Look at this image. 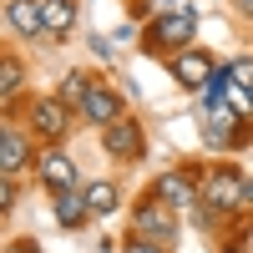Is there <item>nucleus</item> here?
Here are the masks:
<instances>
[{
    "instance_id": "nucleus-1",
    "label": "nucleus",
    "mask_w": 253,
    "mask_h": 253,
    "mask_svg": "<svg viewBox=\"0 0 253 253\" xmlns=\"http://www.w3.org/2000/svg\"><path fill=\"white\" fill-rule=\"evenodd\" d=\"M137 233L152 238V243H172L177 238V218H172V203H142L137 208Z\"/></svg>"
},
{
    "instance_id": "nucleus-2",
    "label": "nucleus",
    "mask_w": 253,
    "mask_h": 253,
    "mask_svg": "<svg viewBox=\"0 0 253 253\" xmlns=\"http://www.w3.org/2000/svg\"><path fill=\"white\" fill-rule=\"evenodd\" d=\"M238 193H243V182H238L233 172H213V177H208V187H203V203L213 208V213H228V208L248 203V198H238Z\"/></svg>"
},
{
    "instance_id": "nucleus-3",
    "label": "nucleus",
    "mask_w": 253,
    "mask_h": 253,
    "mask_svg": "<svg viewBox=\"0 0 253 253\" xmlns=\"http://www.w3.org/2000/svg\"><path fill=\"white\" fill-rule=\"evenodd\" d=\"M41 182H46L51 193H71L76 187V162L66 152H46L41 157Z\"/></svg>"
},
{
    "instance_id": "nucleus-4",
    "label": "nucleus",
    "mask_w": 253,
    "mask_h": 253,
    "mask_svg": "<svg viewBox=\"0 0 253 253\" xmlns=\"http://www.w3.org/2000/svg\"><path fill=\"white\" fill-rule=\"evenodd\" d=\"M101 142H107L112 157H142V132H137V122H126V117H117Z\"/></svg>"
},
{
    "instance_id": "nucleus-5",
    "label": "nucleus",
    "mask_w": 253,
    "mask_h": 253,
    "mask_svg": "<svg viewBox=\"0 0 253 253\" xmlns=\"http://www.w3.org/2000/svg\"><path fill=\"white\" fill-rule=\"evenodd\" d=\"M81 117L96 122V126H112V122L122 117V107H117V96H112L107 86H91V91H86V101H81Z\"/></svg>"
},
{
    "instance_id": "nucleus-6",
    "label": "nucleus",
    "mask_w": 253,
    "mask_h": 253,
    "mask_svg": "<svg viewBox=\"0 0 253 253\" xmlns=\"http://www.w3.org/2000/svg\"><path fill=\"white\" fill-rule=\"evenodd\" d=\"M5 15H10V26L20 36H41V31H46V10H41V0H10Z\"/></svg>"
},
{
    "instance_id": "nucleus-7",
    "label": "nucleus",
    "mask_w": 253,
    "mask_h": 253,
    "mask_svg": "<svg viewBox=\"0 0 253 253\" xmlns=\"http://www.w3.org/2000/svg\"><path fill=\"white\" fill-rule=\"evenodd\" d=\"M238 122V112L228 107V101H208V117H203V137L213 142V147H223L228 142V126Z\"/></svg>"
},
{
    "instance_id": "nucleus-8",
    "label": "nucleus",
    "mask_w": 253,
    "mask_h": 253,
    "mask_svg": "<svg viewBox=\"0 0 253 253\" xmlns=\"http://www.w3.org/2000/svg\"><path fill=\"white\" fill-rule=\"evenodd\" d=\"M36 132L41 137H66V101H36Z\"/></svg>"
},
{
    "instance_id": "nucleus-9",
    "label": "nucleus",
    "mask_w": 253,
    "mask_h": 253,
    "mask_svg": "<svg viewBox=\"0 0 253 253\" xmlns=\"http://www.w3.org/2000/svg\"><path fill=\"white\" fill-rule=\"evenodd\" d=\"M193 26H198V10H172L157 26V41H162V46H182V41L193 36Z\"/></svg>"
},
{
    "instance_id": "nucleus-10",
    "label": "nucleus",
    "mask_w": 253,
    "mask_h": 253,
    "mask_svg": "<svg viewBox=\"0 0 253 253\" xmlns=\"http://www.w3.org/2000/svg\"><path fill=\"white\" fill-rule=\"evenodd\" d=\"M172 71H177V81H182V86H203V81L213 76L208 56H177V61H172Z\"/></svg>"
},
{
    "instance_id": "nucleus-11",
    "label": "nucleus",
    "mask_w": 253,
    "mask_h": 253,
    "mask_svg": "<svg viewBox=\"0 0 253 253\" xmlns=\"http://www.w3.org/2000/svg\"><path fill=\"white\" fill-rule=\"evenodd\" d=\"M86 213H91V203H86V198H76V187H71V193H56V218L66 223V228H76Z\"/></svg>"
},
{
    "instance_id": "nucleus-12",
    "label": "nucleus",
    "mask_w": 253,
    "mask_h": 253,
    "mask_svg": "<svg viewBox=\"0 0 253 253\" xmlns=\"http://www.w3.org/2000/svg\"><path fill=\"white\" fill-rule=\"evenodd\" d=\"M41 10H46V31H51V36H61V31H71V20H76V10H71V0H41Z\"/></svg>"
},
{
    "instance_id": "nucleus-13",
    "label": "nucleus",
    "mask_w": 253,
    "mask_h": 253,
    "mask_svg": "<svg viewBox=\"0 0 253 253\" xmlns=\"http://www.w3.org/2000/svg\"><path fill=\"white\" fill-rule=\"evenodd\" d=\"M157 193L172 203V208H187L193 203V187H187V177L182 172H167V177H157Z\"/></svg>"
},
{
    "instance_id": "nucleus-14",
    "label": "nucleus",
    "mask_w": 253,
    "mask_h": 253,
    "mask_svg": "<svg viewBox=\"0 0 253 253\" xmlns=\"http://www.w3.org/2000/svg\"><path fill=\"white\" fill-rule=\"evenodd\" d=\"M20 162H26V137H20V132H5V142H0V167L15 172Z\"/></svg>"
},
{
    "instance_id": "nucleus-15",
    "label": "nucleus",
    "mask_w": 253,
    "mask_h": 253,
    "mask_svg": "<svg viewBox=\"0 0 253 253\" xmlns=\"http://www.w3.org/2000/svg\"><path fill=\"white\" fill-rule=\"evenodd\" d=\"M86 91H91V81L81 76V71H71L66 81H61V101H66V107H81V101H86Z\"/></svg>"
},
{
    "instance_id": "nucleus-16",
    "label": "nucleus",
    "mask_w": 253,
    "mask_h": 253,
    "mask_svg": "<svg viewBox=\"0 0 253 253\" xmlns=\"http://www.w3.org/2000/svg\"><path fill=\"white\" fill-rule=\"evenodd\" d=\"M86 203H91V213H112V208H117V187L112 182H91L86 187Z\"/></svg>"
},
{
    "instance_id": "nucleus-17",
    "label": "nucleus",
    "mask_w": 253,
    "mask_h": 253,
    "mask_svg": "<svg viewBox=\"0 0 253 253\" xmlns=\"http://www.w3.org/2000/svg\"><path fill=\"white\" fill-rule=\"evenodd\" d=\"M228 76H233L238 86H248V91H253V61H233V66H228Z\"/></svg>"
},
{
    "instance_id": "nucleus-18",
    "label": "nucleus",
    "mask_w": 253,
    "mask_h": 253,
    "mask_svg": "<svg viewBox=\"0 0 253 253\" xmlns=\"http://www.w3.org/2000/svg\"><path fill=\"white\" fill-rule=\"evenodd\" d=\"M15 86H20V66H15V61H5V76H0V91L10 96Z\"/></svg>"
},
{
    "instance_id": "nucleus-19",
    "label": "nucleus",
    "mask_w": 253,
    "mask_h": 253,
    "mask_svg": "<svg viewBox=\"0 0 253 253\" xmlns=\"http://www.w3.org/2000/svg\"><path fill=\"white\" fill-rule=\"evenodd\" d=\"M126 253H162V248H157V243H152V238H142V233H137V238H132V243H126Z\"/></svg>"
},
{
    "instance_id": "nucleus-20",
    "label": "nucleus",
    "mask_w": 253,
    "mask_h": 253,
    "mask_svg": "<svg viewBox=\"0 0 253 253\" xmlns=\"http://www.w3.org/2000/svg\"><path fill=\"white\" fill-rule=\"evenodd\" d=\"M238 10H248V15H253V0H238Z\"/></svg>"
}]
</instances>
